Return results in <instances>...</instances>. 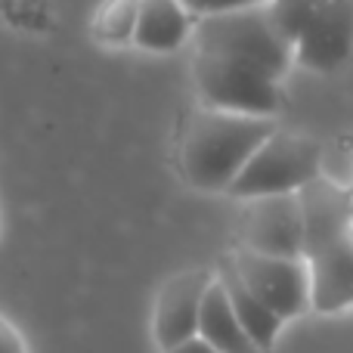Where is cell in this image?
<instances>
[{
    "instance_id": "cell-2",
    "label": "cell",
    "mask_w": 353,
    "mask_h": 353,
    "mask_svg": "<svg viewBox=\"0 0 353 353\" xmlns=\"http://www.w3.org/2000/svg\"><path fill=\"white\" fill-rule=\"evenodd\" d=\"M192 47L195 53L223 56V59L257 65L279 81L294 65V47L267 12V3L195 19Z\"/></svg>"
},
{
    "instance_id": "cell-16",
    "label": "cell",
    "mask_w": 353,
    "mask_h": 353,
    "mask_svg": "<svg viewBox=\"0 0 353 353\" xmlns=\"http://www.w3.org/2000/svg\"><path fill=\"white\" fill-rule=\"evenodd\" d=\"M186 6V12L192 19H205V16H220V12H236V10H248V6H261L267 0H180Z\"/></svg>"
},
{
    "instance_id": "cell-7",
    "label": "cell",
    "mask_w": 353,
    "mask_h": 353,
    "mask_svg": "<svg viewBox=\"0 0 353 353\" xmlns=\"http://www.w3.org/2000/svg\"><path fill=\"white\" fill-rule=\"evenodd\" d=\"M353 53V0H316L307 25L294 37V65L329 74Z\"/></svg>"
},
{
    "instance_id": "cell-17",
    "label": "cell",
    "mask_w": 353,
    "mask_h": 353,
    "mask_svg": "<svg viewBox=\"0 0 353 353\" xmlns=\"http://www.w3.org/2000/svg\"><path fill=\"white\" fill-rule=\"evenodd\" d=\"M0 353H28L25 350V341L19 338V332L0 316Z\"/></svg>"
},
{
    "instance_id": "cell-4",
    "label": "cell",
    "mask_w": 353,
    "mask_h": 353,
    "mask_svg": "<svg viewBox=\"0 0 353 353\" xmlns=\"http://www.w3.org/2000/svg\"><path fill=\"white\" fill-rule=\"evenodd\" d=\"M192 81L205 109L273 118L282 105V81L248 62L192 53Z\"/></svg>"
},
{
    "instance_id": "cell-12",
    "label": "cell",
    "mask_w": 353,
    "mask_h": 353,
    "mask_svg": "<svg viewBox=\"0 0 353 353\" xmlns=\"http://www.w3.org/2000/svg\"><path fill=\"white\" fill-rule=\"evenodd\" d=\"M214 276H217L220 285H223L226 298H230L232 313H236L239 325L245 329V335L251 338V344H254V347L261 350V353H270L285 323H282V319L276 316L270 307H263L261 301H257L254 294L245 288V282L239 279L236 267H232L230 254L220 257V263H217V270H214Z\"/></svg>"
},
{
    "instance_id": "cell-10",
    "label": "cell",
    "mask_w": 353,
    "mask_h": 353,
    "mask_svg": "<svg viewBox=\"0 0 353 353\" xmlns=\"http://www.w3.org/2000/svg\"><path fill=\"white\" fill-rule=\"evenodd\" d=\"M298 205L304 217V254L353 230V201L350 192L335 186L325 176H316L298 189Z\"/></svg>"
},
{
    "instance_id": "cell-11",
    "label": "cell",
    "mask_w": 353,
    "mask_h": 353,
    "mask_svg": "<svg viewBox=\"0 0 353 353\" xmlns=\"http://www.w3.org/2000/svg\"><path fill=\"white\" fill-rule=\"evenodd\" d=\"M195 19L180 0H140L137 3L134 47L146 53H174L192 41Z\"/></svg>"
},
{
    "instance_id": "cell-3",
    "label": "cell",
    "mask_w": 353,
    "mask_h": 353,
    "mask_svg": "<svg viewBox=\"0 0 353 353\" xmlns=\"http://www.w3.org/2000/svg\"><path fill=\"white\" fill-rule=\"evenodd\" d=\"M319 174H323V143L298 130L276 128L230 183L226 195L251 201L261 195L298 192Z\"/></svg>"
},
{
    "instance_id": "cell-18",
    "label": "cell",
    "mask_w": 353,
    "mask_h": 353,
    "mask_svg": "<svg viewBox=\"0 0 353 353\" xmlns=\"http://www.w3.org/2000/svg\"><path fill=\"white\" fill-rule=\"evenodd\" d=\"M161 353H217V350H214L211 344H205L199 335H195V338H189V341L176 344V347H171V350H161Z\"/></svg>"
},
{
    "instance_id": "cell-6",
    "label": "cell",
    "mask_w": 353,
    "mask_h": 353,
    "mask_svg": "<svg viewBox=\"0 0 353 353\" xmlns=\"http://www.w3.org/2000/svg\"><path fill=\"white\" fill-rule=\"evenodd\" d=\"M236 248L270 257H304V217L298 192L261 195L245 201Z\"/></svg>"
},
{
    "instance_id": "cell-14",
    "label": "cell",
    "mask_w": 353,
    "mask_h": 353,
    "mask_svg": "<svg viewBox=\"0 0 353 353\" xmlns=\"http://www.w3.org/2000/svg\"><path fill=\"white\" fill-rule=\"evenodd\" d=\"M137 3L140 0H103L97 16H93V34H97V41L109 43V47L134 43Z\"/></svg>"
},
{
    "instance_id": "cell-9",
    "label": "cell",
    "mask_w": 353,
    "mask_h": 353,
    "mask_svg": "<svg viewBox=\"0 0 353 353\" xmlns=\"http://www.w3.org/2000/svg\"><path fill=\"white\" fill-rule=\"evenodd\" d=\"M310 276V310L344 313L353 307V230L304 254Z\"/></svg>"
},
{
    "instance_id": "cell-1",
    "label": "cell",
    "mask_w": 353,
    "mask_h": 353,
    "mask_svg": "<svg viewBox=\"0 0 353 353\" xmlns=\"http://www.w3.org/2000/svg\"><path fill=\"white\" fill-rule=\"evenodd\" d=\"M276 130L273 118L236 115L220 109H195L176 146V168L199 192H226L248 159Z\"/></svg>"
},
{
    "instance_id": "cell-15",
    "label": "cell",
    "mask_w": 353,
    "mask_h": 353,
    "mask_svg": "<svg viewBox=\"0 0 353 353\" xmlns=\"http://www.w3.org/2000/svg\"><path fill=\"white\" fill-rule=\"evenodd\" d=\"M313 3L316 0H267V12L273 16V22L279 25V31L292 41L294 47V37L301 34V28L307 25L313 12Z\"/></svg>"
},
{
    "instance_id": "cell-13",
    "label": "cell",
    "mask_w": 353,
    "mask_h": 353,
    "mask_svg": "<svg viewBox=\"0 0 353 353\" xmlns=\"http://www.w3.org/2000/svg\"><path fill=\"white\" fill-rule=\"evenodd\" d=\"M199 338L205 344H211L217 353H261L251 344V338L245 335V329L239 325L236 313L230 307V298H226L217 276L211 279L205 298H201Z\"/></svg>"
},
{
    "instance_id": "cell-5",
    "label": "cell",
    "mask_w": 353,
    "mask_h": 353,
    "mask_svg": "<svg viewBox=\"0 0 353 353\" xmlns=\"http://www.w3.org/2000/svg\"><path fill=\"white\" fill-rule=\"evenodd\" d=\"M230 261L245 288L263 307H270L282 323L298 319L310 310V276H307L304 257H270L232 248Z\"/></svg>"
},
{
    "instance_id": "cell-8",
    "label": "cell",
    "mask_w": 353,
    "mask_h": 353,
    "mask_svg": "<svg viewBox=\"0 0 353 353\" xmlns=\"http://www.w3.org/2000/svg\"><path fill=\"white\" fill-rule=\"evenodd\" d=\"M211 279V270H183L161 285L152 313V338L159 350H171L199 335L201 298H205Z\"/></svg>"
}]
</instances>
